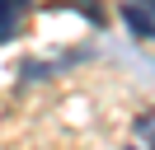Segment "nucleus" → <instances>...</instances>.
Instances as JSON below:
<instances>
[{
	"label": "nucleus",
	"mask_w": 155,
	"mask_h": 150,
	"mask_svg": "<svg viewBox=\"0 0 155 150\" xmlns=\"http://www.w3.org/2000/svg\"><path fill=\"white\" fill-rule=\"evenodd\" d=\"M122 24L132 28V38L155 42V0H122Z\"/></svg>",
	"instance_id": "f257e3e1"
},
{
	"label": "nucleus",
	"mask_w": 155,
	"mask_h": 150,
	"mask_svg": "<svg viewBox=\"0 0 155 150\" xmlns=\"http://www.w3.org/2000/svg\"><path fill=\"white\" fill-rule=\"evenodd\" d=\"M28 9H33V0H0V42H14L19 38Z\"/></svg>",
	"instance_id": "f03ea898"
},
{
	"label": "nucleus",
	"mask_w": 155,
	"mask_h": 150,
	"mask_svg": "<svg viewBox=\"0 0 155 150\" xmlns=\"http://www.w3.org/2000/svg\"><path fill=\"white\" fill-rule=\"evenodd\" d=\"M61 5H71V9H80V14H85L89 24H104V5H99V0H61Z\"/></svg>",
	"instance_id": "7ed1b4c3"
},
{
	"label": "nucleus",
	"mask_w": 155,
	"mask_h": 150,
	"mask_svg": "<svg viewBox=\"0 0 155 150\" xmlns=\"http://www.w3.org/2000/svg\"><path fill=\"white\" fill-rule=\"evenodd\" d=\"M136 131H141V141H150V150H155V112L136 122Z\"/></svg>",
	"instance_id": "20e7f679"
},
{
	"label": "nucleus",
	"mask_w": 155,
	"mask_h": 150,
	"mask_svg": "<svg viewBox=\"0 0 155 150\" xmlns=\"http://www.w3.org/2000/svg\"><path fill=\"white\" fill-rule=\"evenodd\" d=\"M132 150H136V145H132Z\"/></svg>",
	"instance_id": "39448f33"
}]
</instances>
